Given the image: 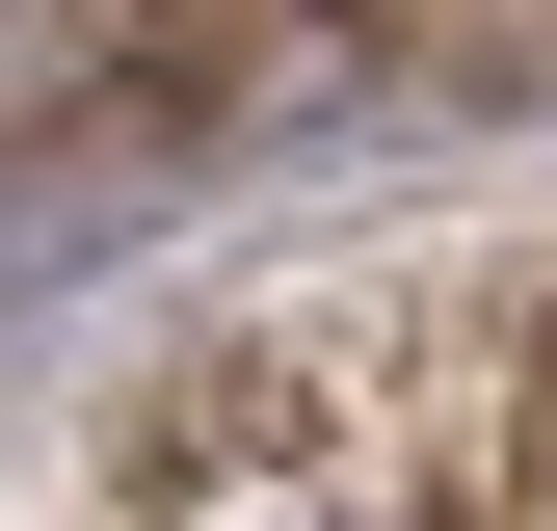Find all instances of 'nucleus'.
Here are the masks:
<instances>
[{"mask_svg":"<svg viewBox=\"0 0 557 531\" xmlns=\"http://www.w3.org/2000/svg\"><path fill=\"white\" fill-rule=\"evenodd\" d=\"M213 531H478V505H425V479H239Z\"/></svg>","mask_w":557,"mask_h":531,"instance_id":"f257e3e1","label":"nucleus"}]
</instances>
